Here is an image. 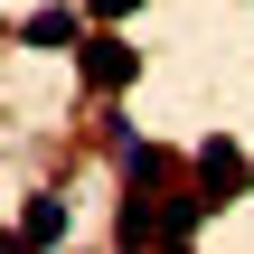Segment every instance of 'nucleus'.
<instances>
[{"label":"nucleus","instance_id":"nucleus-1","mask_svg":"<svg viewBox=\"0 0 254 254\" xmlns=\"http://www.w3.org/2000/svg\"><path fill=\"white\" fill-rule=\"evenodd\" d=\"M75 66H85V85H94V94H123V85L141 75V47H132V38H113V28H94V38L75 47Z\"/></svg>","mask_w":254,"mask_h":254},{"label":"nucleus","instance_id":"nucleus-2","mask_svg":"<svg viewBox=\"0 0 254 254\" xmlns=\"http://www.w3.org/2000/svg\"><path fill=\"white\" fill-rule=\"evenodd\" d=\"M198 189H207L217 207H236V198L254 189V160H245V141H226V132H217V141H198Z\"/></svg>","mask_w":254,"mask_h":254},{"label":"nucleus","instance_id":"nucleus-3","mask_svg":"<svg viewBox=\"0 0 254 254\" xmlns=\"http://www.w3.org/2000/svg\"><path fill=\"white\" fill-rule=\"evenodd\" d=\"M85 19H94V9H28V19H19V47H66V57H75V47H85Z\"/></svg>","mask_w":254,"mask_h":254},{"label":"nucleus","instance_id":"nucleus-4","mask_svg":"<svg viewBox=\"0 0 254 254\" xmlns=\"http://www.w3.org/2000/svg\"><path fill=\"white\" fill-rule=\"evenodd\" d=\"M207 217H217V198H207V189H170V207H160V245H189Z\"/></svg>","mask_w":254,"mask_h":254},{"label":"nucleus","instance_id":"nucleus-5","mask_svg":"<svg viewBox=\"0 0 254 254\" xmlns=\"http://www.w3.org/2000/svg\"><path fill=\"white\" fill-rule=\"evenodd\" d=\"M19 236H28V245H66V236H75L66 198H28V207H19Z\"/></svg>","mask_w":254,"mask_h":254},{"label":"nucleus","instance_id":"nucleus-6","mask_svg":"<svg viewBox=\"0 0 254 254\" xmlns=\"http://www.w3.org/2000/svg\"><path fill=\"white\" fill-rule=\"evenodd\" d=\"M123 170H132L141 189H170V170H179V160H170L160 141H123Z\"/></svg>","mask_w":254,"mask_h":254},{"label":"nucleus","instance_id":"nucleus-7","mask_svg":"<svg viewBox=\"0 0 254 254\" xmlns=\"http://www.w3.org/2000/svg\"><path fill=\"white\" fill-rule=\"evenodd\" d=\"M85 9H94V28H123V19H132L141 0H85Z\"/></svg>","mask_w":254,"mask_h":254}]
</instances>
